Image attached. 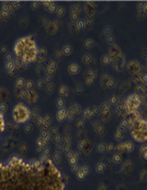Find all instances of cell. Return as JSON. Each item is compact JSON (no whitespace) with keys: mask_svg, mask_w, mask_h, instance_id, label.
I'll use <instances>...</instances> for the list:
<instances>
[{"mask_svg":"<svg viewBox=\"0 0 147 190\" xmlns=\"http://www.w3.org/2000/svg\"><path fill=\"white\" fill-rule=\"evenodd\" d=\"M114 86H115V82H114V80H113L112 79H111L110 80H109L108 85H107V87L112 88V87H114Z\"/></svg>","mask_w":147,"mask_h":190,"instance_id":"f546056e","label":"cell"},{"mask_svg":"<svg viewBox=\"0 0 147 190\" xmlns=\"http://www.w3.org/2000/svg\"><path fill=\"white\" fill-rule=\"evenodd\" d=\"M111 32H112V29L110 28L109 26H107L106 28L105 29V32H104V33H105V34H109Z\"/></svg>","mask_w":147,"mask_h":190,"instance_id":"e575fe53","label":"cell"},{"mask_svg":"<svg viewBox=\"0 0 147 190\" xmlns=\"http://www.w3.org/2000/svg\"><path fill=\"white\" fill-rule=\"evenodd\" d=\"M58 67V64L56 61H54V60H51L50 62H49L48 65H47V68H50L51 70H56Z\"/></svg>","mask_w":147,"mask_h":190,"instance_id":"d6986e66","label":"cell"},{"mask_svg":"<svg viewBox=\"0 0 147 190\" xmlns=\"http://www.w3.org/2000/svg\"><path fill=\"white\" fill-rule=\"evenodd\" d=\"M113 41H114V38H113V36H111V35H109V36H108V38H107V41H108V43H109V44H112Z\"/></svg>","mask_w":147,"mask_h":190,"instance_id":"836d02e7","label":"cell"},{"mask_svg":"<svg viewBox=\"0 0 147 190\" xmlns=\"http://www.w3.org/2000/svg\"><path fill=\"white\" fill-rule=\"evenodd\" d=\"M141 104V98L139 94H133L127 98L125 101V108L129 113H135Z\"/></svg>","mask_w":147,"mask_h":190,"instance_id":"5b68a950","label":"cell"},{"mask_svg":"<svg viewBox=\"0 0 147 190\" xmlns=\"http://www.w3.org/2000/svg\"><path fill=\"white\" fill-rule=\"evenodd\" d=\"M14 53L24 63L35 62L37 58L38 48L32 36H24L18 39L14 48Z\"/></svg>","mask_w":147,"mask_h":190,"instance_id":"7a4b0ae2","label":"cell"},{"mask_svg":"<svg viewBox=\"0 0 147 190\" xmlns=\"http://www.w3.org/2000/svg\"><path fill=\"white\" fill-rule=\"evenodd\" d=\"M55 56H56V57L57 58V59H61L62 58V56H63V52L62 51H59V50H57V51H55Z\"/></svg>","mask_w":147,"mask_h":190,"instance_id":"f1b7e54d","label":"cell"},{"mask_svg":"<svg viewBox=\"0 0 147 190\" xmlns=\"http://www.w3.org/2000/svg\"><path fill=\"white\" fill-rule=\"evenodd\" d=\"M111 79V78L109 77L108 75H102V77L100 79V84L102 86V87L105 88L107 87V85L109 83V80Z\"/></svg>","mask_w":147,"mask_h":190,"instance_id":"30bf717a","label":"cell"},{"mask_svg":"<svg viewBox=\"0 0 147 190\" xmlns=\"http://www.w3.org/2000/svg\"><path fill=\"white\" fill-rule=\"evenodd\" d=\"M0 190H65L60 171L50 159L13 158L0 164Z\"/></svg>","mask_w":147,"mask_h":190,"instance_id":"6da1fadb","label":"cell"},{"mask_svg":"<svg viewBox=\"0 0 147 190\" xmlns=\"http://www.w3.org/2000/svg\"><path fill=\"white\" fill-rule=\"evenodd\" d=\"M63 104H64L63 99H62V98L58 99V100H57V105H59V106H61V105H63Z\"/></svg>","mask_w":147,"mask_h":190,"instance_id":"d590c367","label":"cell"},{"mask_svg":"<svg viewBox=\"0 0 147 190\" xmlns=\"http://www.w3.org/2000/svg\"><path fill=\"white\" fill-rule=\"evenodd\" d=\"M51 79H52V77H51V76H48V75H47L46 77H45L44 79V82L46 83L49 84V83H51Z\"/></svg>","mask_w":147,"mask_h":190,"instance_id":"4dcf8cb0","label":"cell"},{"mask_svg":"<svg viewBox=\"0 0 147 190\" xmlns=\"http://www.w3.org/2000/svg\"><path fill=\"white\" fill-rule=\"evenodd\" d=\"M110 63H111V59H110L109 55H105V56H103L101 57V64H102V65L107 66Z\"/></svg>","mask_w":147,"mask_h":190,"instance_id":"9a60e30c","label":"cell"},{"mask_svg":"<svg viewBox=\"0 0 147 190\" xmlns=\"http://www.w3.org/2000/svg\"><path fill=\"white\" fill-rule=\"evenodd\" d=\"M128 71L131 74H139L140 72L141 67L139 64L136 61H131L127 64V67Z\"/></svg>","mask_w":147,"mask_h":190,"instance_id":"8992f818","label":"cell"},{"mask_svg":"<svg viewBox=\"0 0 147 190\" xmlns=\"http://www.w3.org/2000/svg\"><path fill=\"white\" fill-rule=\"evenodd\" d=\"M130 130L134 139L138 142L147 140V120L135 117L131 120Z\"/></svg>","mask_w":147,"mask_h":190,"instance_id":"3957f363","label":"cell"},{"mask_svg":"<svg viewBox=\"0 0 147 190\" xmlns=\"http://www.w3.org/2000/svg\"><path fill=\"white\" fill-rule=\"evenodd\" d=\"M69 29H70V30L71 31V33H75V34L78 33V32L79 31L77 25H76V23H75V22H71V23H70V25H69Z\"/></svg>","mask_w":147,"mask_h":190,"instance_id":"2e32d148","label":"cell"},{"mask_svg":"<svg viewBox=\"0 0 147 190\" xmlns=\"http://www.w3.org/2000/svg\"><path fill=\"white\" fill-rule=\"evenodd\" d=\"M55 73H56V70H51V69L47 68V70H46V74H47V75H48V76H51V77H52V76H53V75H55Z\"/></svg>","mask_w":147,"mask_h":190,"instance_id":"83f0119b","label":"cell"},{"mask_svg":"<svg viewBox=\"0 0 147 190\" xmlns=\"http://www.w3.org/2000/svg\"><path fill=\"white\" fill-rule=\"evenodd\" d=\"M56 14L58 15V17H63L64 16L65 13H66V10L63 7H58L57 10H56Z\"/></svg>","mask_w":147,"mask_h":190,"instance_id":"ac0fdd59","label":"cell"},{"mask_svg":"<svg viewBox=\"0 0 147 190\" xmlns=\"http://www.w3.org/2000/svg\"><path fill=\"white\" fill-rule=\"evenodd\" d=\"M94 45V41L92 40V39H87V40H85V41H84V47H85V48H87V49H89V48H91Z\"/></svg>","mask_w":147,"mask_h":190,"instance_id":"e0dca14e","label":"cell"},{"mask_svg":"<svg viewBox=\"0 0 147 190\" xmlns=\"http://www.w3.org/2000/svg\"><path fill=\"white\" fill-rule=\"evenodd\" d=\"M55 88H56V86L54 85L53 83H49L47 86V92L48 94H52L54 91H55Z\"/></svg>","mask_w":147,"mask_h":190,"instance_id":"7402d4cb","label":"cell"},{"mask_svg":"<svg viewBox=\"0 0 147 190\" xmlns=\"http://www.w3.org/2000/svg\"><path fill=\"white\" fill-rule=\"evenodd\" d=\"M75 89H76V91H77L78 94H81V92L83 91V85L81 83H78L76 85V87H75Z\"/></svg>","mask_w":147,"mask_h":190,"instance_id":"d4e9b609","label":"cell"},{"mask_svg":"<svg viewBox=\"0 0 147 190\" xmlns=\"http://www.w3.org/2000/svg\"><path fill=\"white\" fill-rule=\"evenodd\" d=\"M92 25H93V21H92L91 19L86 20V21H85V26H89V27H90Z\"/></svg>","mask_w":147,"mask_h":190,"instance_id":"8d00e7d4","label":"cell"},{"mask_svg":"<svg viewBox=\"0 0 147 190\" xmlns=\"http://www.w3.org/2000/svg\"><path fill=\"white\" fill-rule=\"evenodd\" d=\"M53 2H51V1H46V2H43L42 3L44 4V7H46V8H48L50 6H51V4Z\"/></svg>","mask_w":147,"mask_h":190,"instance_id":"1f68e13d","label":"cell"},{"mask_svg":"<svg viewBox=\"0 0 147 190\" xmlns=\"http://www.w3.org/2000/svg\"><path fill=\"white\" fill-rule=\"evenodd\" d=\"M138 8H139V10L140 11H142V10H144V4H143V3H139Z\"/></svg>","mask_w":147,"mask_h":190,"instance_id":"f35d334b","label":"cell"},{"mask_svg":"<svg viewBox=\"0 0 147 190\" xmlns=\"http://www.w3.org/2000/svg\"><path fill=\"white\" fill-rule=\"evenodd\" d=\"M56 10H57V7H56V3L55 2H53L51 4V6L47 8V11L50 12V13H54L56 12Z\"/></svg>","mask_w":147,"mask_h":190,"instance_id":"603a6c76","label":"cell"},{"mask_svg":"<svg viewBox=\"0 0 147 190\" xmlns=\"http://www.w3.org/2000/svg\"><path fill=\"white\" fill-rule=\"evenodd\" d=\"M85 81L86 83V84L89 86H91L94 83V82H95V79H93V78H90V77H87V78H85Z\"/></svg>","mask_w":147,"mask_h":190,"instance_id":"484cf974","label":"cell"},{"mask_svg":"<svg viewBox=\"0 0 147 190\" xmlns=\"http://www.w3.org/2000/svg\"><path fill=\"white\" fill-rule=\"evenodd\" d=\"M85 78H87V77H90V78H93V79H96V73L95 70H87V71H85Z\"/></svg>","mask_w":147,"mask_h":190,"instance_id":"5bb4252c","label":"cell"},{"mask_svg":"<svg viewBox=\"0 0 147 190\" xmlns=\"http://www.w3.org/2000/svg\"><path fill=\"white\" fill-rule=\"evenodd\" d=\"M5 128V121H4V118L2 117V115L0 113V135L1 133L4 131Z\"/></svg>","mask_w":147,"mask_h":190,"instance_id":"ffe728a7","label":"cell"},{"mask_svg":"<svg viewBox=\"0 0 147 190\" xmlns=\"http://www.w3.org/2000/svg\"><path fill=\"white\" fill-rule=\"evenodd\" d=\"M46 56H47V50L45 49L44 48H41L40 50H38L36 60L39 61V62H41V61L45 60Z\"/></svg>","mask_w":147,"mask_h":190,"instance_id":"9c48e42d","label":"cell"},{"mask_svg":"<svg viewBox=\"0 0 147 190\" xmlns=\"http://www.w3.org/2000/svg\"><path fill=\"white\" fill-rule=\"evenodd\" d=\"M80 70H81V67L77 64H70L67 68V70L70 75H76L80 72Z\"/></svg>","mask_w":147,"mask_h":190,"instance_id":"52a82bcc","label":"cell"},{"mask_svg":"<svg viewBox=\"0 0 147 190\" xmlns=\"http://www.w3.org/2000/svg\"><path fill=\"white\" fill-rule=\"evenodd\" d=\"M43 81H41V80H40V81H39V85H40V87H42L43 86Z\"/></svg>","mask_w":147,"mask_h":190,"instance_id":"ab89813d","label":"cell"},{"mask_svg":"<svg viewBox=\"0 0 147 190\" xmlns=\"http://www.w3.org/2000/svg\"><path fill=\"white\" fill-rule=\"evenodd\" d=\"M142 82L144 84L147 83V75H143L142 77Z\"/></svg>","mask_w":147,"mask_h":190,"instance_id":"74e56055","label":"cell"},{"mask_svg":"<svg viewBox=\"0 0 147 190\" xmlns=\"http://www.w3.org/2000/svg\"><path fill=\"white\" fill-rule=\"evenodd\" d=\"M70 19L72 20V22H75L79 20V14H70Z\"/></svg>","mask_w":147,"mask_h":190,"instance_id":"4316f807","label":"cell"},{"mask_svg":"<svg viewBox=\"0 0 147 190\" xmlns=\"http://www.w3.org/2000/svg\"><path fill=\"white\" fill-rule=\"evenodd\" d=\"M59 94L62 97L68 96V87L66 86H61L59 89Z\"/></svg>","mask_w":147,"mask_h":190,"instance_id":"8fae6325","label":"cell"},{"mask_svg":"<svg viewBox=\"0 0 147 190\" xmlns=\"http://www.w3.org/2000/svg\"><path fill=\"white\" fill-rule=\"evenodd\" d=\"M81 7L79 5H73L72 7H70V14H79L81 13Z\"/></svg>","mask_w":147,"mask_h":190,"instance_id":"4fadbf2b","label":"cell"},{"mask_svg":"<svg viewBox=\"0 0 147 190\" xmlns=\"http://www.w3.org/2000/svg\"><path fill=\"white\" fill-rule=\"evenodd\" d=\"M72 51H73L72 47H71L70 45H68L63 46V49H62L63 54L65 55V56H70V54L72 53Z\"/></svg>","mask_w":147,"mask_h":190,"instance_id":"7c38bea8","label":"cell"},{"mask_svg":"<svg viewBox=\"0 0 147 190\" xmlns=\"http://www.w3.org/2000/svg\"><path fill=\"white\" fill-rule=\"evenodd\" d=\"M47 30L49 34L53 35L59 30V28L56 26V24L55 23V21H50L48 26H47Z\"/></svg>","mask_w":147,"mask_h":190,"instance_id":"ba28073f","label":"cell"},{"mask_svg":"<svg viewBox=\"0 0 147 190\" xmlns=\"http://www.w3.org/2000/svg\"><path fill=\"white\" fill-rule=\"evenodd\" d=\"M30 110L28 107L19 103L14 106L13 109V118L17 123H25L29 119Z\"/></svg>","mask_w":147,"mask_h":190,"instance_id":"277c9868","label":"cell"},{"mask_svg":"<svg viewBox=\"0 0 147 190\" xmlns=\"http://www.w3.org/2000/svg\"><path fill=\"white\" fill-rule=\"evenodd\" d=\"M76 25H77L78 28L79 30H83V29L85 28V21H84V20H82V19H79L78 21H77V23H76Z\"/></svg>","mask_w":147,"mask_h":190,"instance_id":"44dd1931","label":"cell"},{"mask_svg":"<svg viewBox=\"0 0 147 190\" xmlns=\"http://www.w3.org/2000/svg\"><path fill=\"white\" fill-rule=\"evenodd\" d=\"M91 60L92 56H90V54H85L83 56V57H82V61H83V63L85 64H87Z\"/></svg>","mask_w":147,"mask_h":190,"instance_id":"cb8c5ba5","label":"cell"},{"mask_svg":"<svg viewBox=\"0 0 147 190\" xmlns=\"http://www.w3.org/2000/svg\"><path fill=\"white\" fill-rule=\"evenodd\" d=\"M86 65H87V66L89 67H93L94 65H95V60H94L92 58V60H90V62L88 63V64H86Z\"/></svg>","mask_w":147,"mask_h":190,"instance_id":"d6a6232c","label":"cell"},{"mask_svg":"<svg viewBox=\"0 0 147 190\" xmlns=\"http://www.w3.org/2000/svg\"><path fill=\"white\" fill-rule=\"evenodd\" d=\"M144 10H145V11H147V2L144 4Z\"/></svg>","mask_w":147,"mask_h":190,"instance_id":"60d3db41","label":"cell"}]
</instances>
